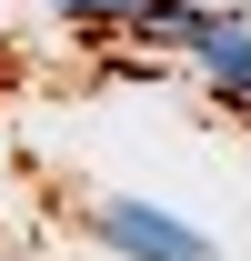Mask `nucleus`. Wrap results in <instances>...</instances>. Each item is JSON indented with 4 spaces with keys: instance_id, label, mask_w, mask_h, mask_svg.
<instances>
[{
    "instance_id": "obj_1",
    "label": "nucleus",
    "mask_w": 251,
    "mask_h": 261,
    "mask_svg": "<svg viewBox=\"0 0 251 261\" xmlns=\"http://www.w3.org/2000/svg\"><path fill=\"white\" fill-rule=\"evenodd\" d=\"M91 231H101L121 261H211V241H201L191 221H171V211H151V201H101Z\"/></svg>"
},
{
    "instance_id": "obj_3",
    "label": "nucleus",
    "mask_w": 251,
    "mask_h": 261,
    "mask_svg": "<svg viewBox=\"0 0 251 261\" xmlns=\"http://www.w3.org/2000/svg\"><path fill=\"white\" fill-rule=\"evenodd\" d=\"M51 10H61L70 31H131V10H141V0H51Z\"/></svg>"
},
{
    "instance_id": "obj_2",
    "label": "nucleus",
    "mask_w": 251,
    "mask_h": 261,
    "mask_svg": "<svg viewBox=\"0 0 251 261\" xmlns=\"http://www.w3.org/2000/svg\"><path fill=\"white\" fill-rule=\"evenodd\" d=\"M191 70L211 81V100H251V10L221 0L211 20L191 31Z\"/></svg>"
}]
</instances>
